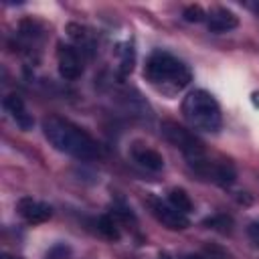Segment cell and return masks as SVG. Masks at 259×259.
I'll return each mask as SVG.
<instances>
[{"label":"cell","instance_id":"10","mask_svg":"<svg viewBox=\"0 0 259 259\" xmlns=\"http://www.w3.org/2000/svg\"><path fill=\"white\" fill-rule=\"evenodd\" d=\"M132 156L142 168H146L150 172H160L164 168V158L152 148H134Z\"/></svg>","mask_w":259,"mask_h":259},{"label":"cell","instance_id":"12","mask_svg":"<svg viewBox=\"0 0 259 259\" xmlns=\"http://www.w3.org/2000/svg\"><path fill=\"white\" fill-rule=\"evenodd\" d=\"M168 202H170L176 210H180V212H184V214H188V212L192 210V200H190V196L186 194V190H182V188H172V190L168 192Z\"/></svg>","mask_w":259,"mask_h":259},{"label":"cell","instance_id":"13","mask_svg":"<svg viewBox=\"0 0 259 259\" xmlns=\"http://www.w3.org/2000/svg\"><path fill=\"white\" fill-rule=\"evenodd\" d=\"M204 225L210 229H217V231H221V233H229L231 231V225H233V221H231V217H225V214H217V217H210V219H206L204 221Z\"/></svg>","mask_w":259,"mask_h":259},{"label":"cell","instance_id":"7","mask_svg":"<svg viewBox=\"0 0 259 259\" xmlns=\"http://www.w3.org/2000/svg\"><path fill=\"white\" fill-rule=\"evenodd\" d=\"M16 208H18V214H20L26 223H32V225L45 223V221H49V219L53 217V208H51L47 202H40V200L28 198V196L20 198L18 204H16Z\"/></svg>","mask_w":259,"mask_h":259},{"label":"cell","instance_id":"16","mask_svg":"<svg viewBox=\"0 0 259 259\" xmlns=\"http://www.w3.org/2000/svg\"><path fill=\"white\" fill-rule=\"evenodd\" d=\"M247 235H249V239L259 247V221L249 223V227H247Z\"/></svg>","mask_w":259,"mask_h":259},{"label":"cell","instance_id":"5","mask_svg":"<svg viewBox=\"0 0 259 259\" xmlns=\"http://www.w3.org/2000/svg\"><path fill=\"white\" fill-rule=\"evenodd\" d=\"M57 63H59V75L67 81H75L83 73V61H81L77 49L71 45H59Z\"/></svg>","mask_w":259,"mask_h":259},{"label":"cell","instance_id":"14","mask_svg":"<svg viewBox=\"0 0 259 259\" xmlns=\"http://www.w3.org/2000/svg\"><path fill=\"white\" fill-rule=\"evenodd\" d=\"M45 259H73V251L67 243H57L49 249L47 257Z\"/></svg>","mask_w":259,"mask_h":259},{"label":"cell","instance_id":"19","mask_svg":"<svg viewBox=\"0 0 259 259\" xmlns=\"http://www.w3.org/2000/svg\"><path fill=\"white\" fill-rule=\"evenodd\" d=\"M2 259H20V257H12V255H2Z\"/></svg>","mask_w":259,"mask_h":259},{"label":"cell","instance_id":"17","mask_svg":"<svg viewBox=\"0 0 259 259\" xmlns=\"http://www.w3.org/2000/svg\"><path fill=\"white\" fill-rule=\"evenodd\" d=\"M184 259H204V257L202 255H186Z\"/></svg>","mask_w":259,"mask_h":259},{"label":"cell","instance_id":"8","mask_svg":"<svg viewBox=\"0 0 259 259\" xmlns=\"http://www.w3.org/2000/svg\"><path fill=\"white\" fill-rule=\"evenodd\" d=\"M204 20L210 32H229L239 26V18L227 8H212L210 12H206Z\"/></svg>","mask_w":259,"mask_h":259},{"label":"cell","instance_id":"1","mask_svg":"<svg viewBox=\"0 0 259 259\" xmlns=\"http://www.w3.org/2000/svg\"><path fill=\"white\" fill-rule=\"evenodd\" d=\"M42 134L53 148L63 154H69L77 160H93L99 156V144L73 121L49 115L42 119Z\"/></svg>","mask_w":259,"mask_h":259},{"label":"cell","instance_id":"6","mask_svg":"<svg viewBox=\"0 0 259 259\" xmlns=\"http://www.w3.org/2000/svg\"><path fill=\"white\" fill-rule=\"evenodd\" d=\"M150 208H152V212H154V217L164 225V227H168V229H172V231H182V229H186L188 225H190V221H188V217L184 214V212H180V210H176L170 202L166 204V202H162V200H150Z\"/></svg>","mask_w":259,"mask_h":259},{"label":"cell","instance_id":"18","mask_svg":"<svg viewBox=\"0 0 259 259\" xmlns=\"http://www.w3.org/2000/svg\"><path fill=\"white\" fill-rule=\"evenodd\" d=\"M249 6H251V8H253L257 14H259V2H255V4H249Z\"/></svg>","mask_w":259,"mask_h":259},{"label":"cell","instance_id":"15","mask_svg":"<svg viewBox=\"0 0 259 259\" xmlns=\"http://www.w3.org/2000/svg\"><path fill=\"white\" fill-rule=\"evenodd\" d=\"M204 18H206V12L198 4H192V6H186L184 8V20H188V22H200Z\"/></svg>","mask_w":259,"mask_h":259},{"label":"cell","instance_id":"9","mask_svg":"<svg viewBox=\"0 0 259 259\" xmlns=\"http://www.w3.org/2000/svg\"><path fill=\"white\" fill-rule=\"evenodd\" d=\"M2 105L10 113V117L16 121V125H20L22 130H30L32 127V115L28 113V109H26V105H24V101H22V97L18 93L6 95Z\"/></svg>","mask_w":259,"mask_h":259},{"label":"cell","instance_id":"4","mask_svg":"<svg viewBox=\"0 0 259 259\" xmlns=\"http://www.w3.org/2000/svg\"><path fill=\"white\" fill-rule=\"evenodd\" d=\"M160 132L162 136L174 146L178 148L188 162L192 160H200L204 158V144L200 138H196L190 130H186L184 125H180L178 121H172V119H164L160 123Z\"/></svg>","mask_w":259,"mask_h":259},{"label":"cell","instance_id":"11","mask_svg":"<svg viewBox=\"0 0 259 259\" xmlns=\"http://www.w3.org/2000/svg\"><path fill=\"white\" fill-rule=\"evenodd\" d=\"M95 227H97V233L109 241H117L119 239V229H117V223L113 221V217L109 214H103L95 221Z\"/></svg>","mask_w":259,"mask_h":259},{"label":"cell","instance_id":"3","mask_svg":"<svg viewBox=\"0 0 259 259\" xmlns=\"http://www.w3.org/2000/svg\"><path fill=\"white\" fill-rule=\"evenodd\" d=\"M182 113L186 121L194 130L202 132H219L223 125V115L217 99L204 91V89H194L190 91L184 101H182Z\"/></svg>","mask_w":259,"mask_h":259},{"label":"cell","instance_id":"2","mask_svg":"<svg viewBox=\"0 0 259 259\" xmlns=\"http://www.w3.org/2000/svg\"><path fill=\"white\" fill-rule=\"evenodd\" d=\"M144 75L152 85H170L174 89L186 87L192 79L190 69L166 51H154L148 57Z\"/></svg>","mask_w":259,"mask_h":259}]
</instances>
